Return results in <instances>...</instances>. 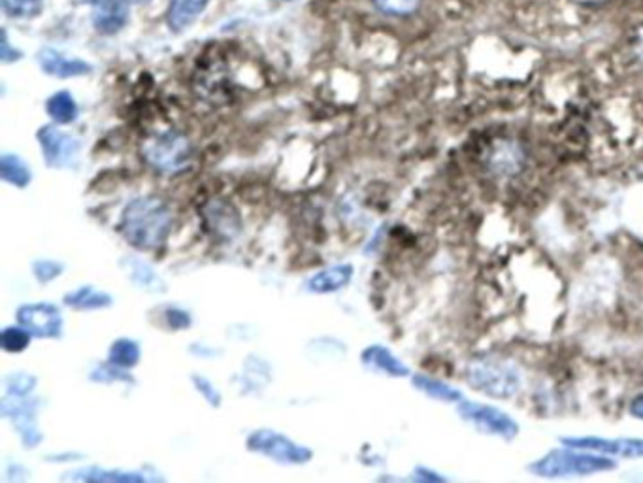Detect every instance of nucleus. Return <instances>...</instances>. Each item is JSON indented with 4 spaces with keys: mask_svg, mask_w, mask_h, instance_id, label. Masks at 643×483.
<instances>
[{
    "mask_svg": "<svg viewBox=\"0 0 643 483\" xmlns=\"http://www.w3.org/2000/svg\"><path fill=\"white\" fill-rule=\"evenodd\" d=\"M127 0H102L95 8L93 25L100 34H116L127 25L129 19Z\"/></svg>",
    "mask_w": 643,
    "mask_h": 483,
    "instance_id": "obj_14",
    "label": "nucleus"
},
{
    "mask_svg": "<svg viewBox=\"0 0 643 483\" xmlns=\"http://www.w3.org/2000/svg\"><path fill=\"white\" fill-rule=\"evenodd\" d=\"M31 338L33 334L29 333L23 325L19 327L12 325V327H6L0 334V346L6 353H21L29 348Z\"/></svg>",
    "mask_w": 643,
    "mask_h": 483,
    "instance_id": "obj_24",
    "label": "nucleus"
},
{
    "mask_svg": "<svg viewBox=\"0 0 643 483\" xmlns=\"http://www.w3.org/2000/svg\"><path fill=\"white\" fill-rule=\"evenodd\" d=\"M210 0H170L166 23L174 33H183L208 8Z\"/></svg>",
    "mask_w": 643,
    "mask_h": 483,
    "instance_id": "obj_15",
    "label": "nucleus"
},
{
    "mask_svg": "<svg viewBox=\"0 0 643 483\" xmlns=\"http://www.w3.org/2000/svg\"><path fill=\"white\" fill-rule=\"evenodd\" d=\"M63 270H65V267L61 263L51 261V259H40L33 265L34 278L40 284H50L55 278H59L63 274Z\"/></svg>",
    "mask_w": 643,
    "mask_h": 483,
    "instance_id": "obj_29",
    "label": "nucleus"
},
{
    "mask_svg": "<svg viewBox=\"0 0 643 483\" xmlns=\"http://www.w3.org/2000/svg\"><path fill=\"white\" fill-rule=\"evenodd\" d=\"M36 414H38V400L10 397V395L2 399V416L14 423L25 448H36L42 442V433L36 427Z\"/></svg>",
    "mask_w": 643,
    "mask_h": 483,
    "instance_id": "obj_9",
    "label": "nucleus"
},
{
    "mask_svg": "<svg viewBox=\"0 0 643 483\" xmlns=\"http://www.w3.org/2000/svg\"><path fill=\"white\" fill-rule=\"evenodd\" d=\"M200 214H202L204 229L219 242L232 240L236 234L242 231V216L229 200H208L202 206Z\"/></svg>",
    "mask_w": 643,
    "mask_h": 483,
    "instance_id": "obj_7",
    "label": "nucleus"
},
{
    "mask_svg": "<svg viewBox=\"0 0 643 483\" xmlns=\"http://www.w3.org/2000/svg\"><path fill=\"white\" fill-rule=\"evenodd\" d=\"M353 272H355V268L349 263L323 268L306 282V289L310 293H317V295H329V293L342 291L344 287L351 284Z\"/></svg>",
    "mask_w": 643,
    "mask_h": 483,
    "instance_id": "obj_13",
    "label": "nucleus"
},
{
    "mask_svg": "<svg viewBox=\"0 0 643 483\" xmlns=\"http://www.w3.org/2000/svg\"><path fill=\"white\" fill-rule=\"evenodd\" d=\"M38 144L42 148L44 161L51 168H65L74 163L78 151L82 148L80 140L72 134L63 133L55 125H46L38 131Z\"/></svg>",
    "mask_w": 643,
    "mask_h": 483,
    "instance_id": "obj_10",
    "label": "nucleus"
},
{
    "mask_svg": "<svg viewBox=\"0 0 643 483\" xmlns=\"http://www.w3.org/2000/svg\"><path fill=\"white\" fill-rule=\"evenodd\" d=\"M376 8L387 16L404 17L413 14L421 0H374Z\"/></svg>",
    "mask_w": 643,
    "mask_h": 483,
    "instance_id": "obj_27",
    "label": "nucleus"
},
{
    "mask_svg": "<svg viewBox=\"0 0 643 483\" xmlns=\"http://www.w3.org/2000/svg\"><path fill=\"white\" fill-rule=\"evenodd\" d=\"M36 387V378L25 372H17L6 378V395L10 397H29Z\"/></svg>",
    "mask_w": 643,
    "mask_h": 483,
    "instance_id": "obj_26",
    "label": "nucleus"
},
{
    "mask_svg": "<svg viewBox=\"0 0 643 483\" xmlns=\"http://www.w3.org/2000/svg\"><path fill=\"white\" fill-rule=\"evenodd\" d=\"M72 2H74V4H91V6L97 8L102 0H72Z\"/></svg>",
    "mask_w": 643,
    "mask_h": 483,
    "instance_id": "obj_35",
    "label": "nucleus"
},
{
    "mask_svg": "<svg viewBox=\"0 0 643 483\" xmlns=\"http://www.w3.org/2000/svg\"><path fill=\"white\" fill-rule=\"evenodd\" d=\"M91 380L93 382H99V384H116V382H127L131 384L132 376L125 372V368L116 367L112 365L110 361L106 365H100L93 374H91Z\"/></svg>",
    "mask_w": 643,
    "mask_h": 483,
    "instance_id": "obj_28",
    "label": "nucleus"
},
{
    "mask_svg": "<svg viewBox=\"0 0 643 483\" xmlns=\"http://www.w3.org/2000/svg\"><path fill=\"white\" fill-rule=\"evenodd\" d=\"M142 157L149 168L163 176L187 172L195 161V146L187 134L176 129L155 134L142 146Z\"/></svg>",
    "mask_w": 643,
    "mask_h": 483,
    "instance_id": "obj_2",
    "label": "nucleus"
},
{
    "mask_svg": "<svg viewBox=\"0 0 643 483\" xmlns=\"http://www.w3.org/2000/svg\"><path fill=\"white\" fill-rule=\"evenodd\" d=\"M248 450L264 455L281 465H306L314 457L310 448L298 446L289 436L270 429H259L249 434Z\"/></svg>",
    "mask_w": 643,
    "mask_h": 483,
    "instance_id": "obj_5",
    "label": "nucleus"
},
{
    "mask_svg": "<svg viewBox=\"0 0 643 483\" xmlns=\"http://www.w3.org/2000/svg\"><path fill=\"white\" fill-rule=\"evenodd\" d=\"M174 225V212L165 199L146 195L132 199L119 219V233L140 251L163 248Z\"/></svg>",
    "mask_w": 643,
    "mask_h": 483,
    "instance_id": "obj_1",
    "label": "nucleus"
},
{
    "mask_svg": "<svg viewBox=\"0 0 643 483\" xmlns=\"http://www.w3.org/2000/svg\"><path fill=\"white\" fill-rule=\"evenodd\" d=\"M419 478H421V480H440V476L429 474V472H425L423 468H419Z\"/></svg>",
    "mask_w": 643,
    "mask_h": 483,
    "instance_id": "obj_34",
    "label": "nucleus"
},
{
    "mask_svg": "<svg viewBox=\"0 0 643 483\" xmlns=\"http://www.w3.org/2000/svg\"><path fill=\"white\" fill-rule=\"evenodd\" d=\"M17 321L36 338H61L63 314L51 302L25 304L17 310Z\"/></svg>",
    "mask_w": 643,
    "mask_h": 483,
    "instance_id": "obj_8",
    "label": "nucleus"
},
{
    "mask_svg": "<svg viewBox=\"0 0 643 483\" xmlns=\"http://www.w3.org/2000/svg\"><path fill=\"white\" fill-rule=\"evenodd\" d=\"M65 304L72 310H83L85 312V310L110 308L114 304V299H112V295L97 291L91 285H83V287H78V289L66 293Z\"/></svg>",
    "mask_w": 643,
    "mask_h": 483,
    "instance_id": "obj_18",
    "label": "nucleus"
},
{
    "mask_svg": "<svg viewBox=\"0 0 643 483\" xmlns=\"http://www.w3.org/2000/svg\"><path fill=\"white\" fill-rule=\"evenodd\" d=\"M532 472L542 478H572V476H593L610 472L615 468L611 459L596 453H578L572 450H557L547 453L532 465Z\"/></svg>",
    "mask_w": 643,
    "mask_h": 483,
    "instance_id": "obj_4",
    "label": "nucleus"
},
{
    "mask_svg": "<svg viewBox=\"0 0 643 483\" xmlns=\"http://www.w3.org/2000/svg\"><path fill=\"white\" fill-rule=\"evenodd\" d=\"M466 380L474 389L493 399H510L521 387L519 370L493 357L474 359L466 370Z\"/></svg>",
    "mask_w": 643,
    "mask_h": 483,
    "instance_id": "obj_3",
    "label": "nucleus"
},
{
    "mask_svg": "<svg viewBox=\"0 0 643 483\" xmlns=\"http://www.w3.org/2000/svg\"><path fill=\"white\" fill-rule=\"evenodd\" d=\"M65 478H70V480H80V482H100V483H136V482H146V478L138 472H121V470H116V468H106L100 467H87L82 468V470H74L70 474H66Z\"/></svg>",
    "mask_w": 643,
    "mask_h": 483,
    "instance_id": "obj_17",
    "label": "nucleus"
},
{
    "mask_svg": "<svg viewBox=\"0 0 643 483\" xmlns=\"http://www.w3.org/2000/svg\"><path fill=\"white\" fill-rule=\"evenodd\" d=\"M4 14L16 19H29L42 14L44 0H2Z\"/></svg>",
    "mask_w": 643,
    "mask_h": 483,
    "instance_id": "obj_25",
    "label": "nucleus"
},
{
    "mask_svg": "<svg viewBox=\"0 0 643 483\" xmlns=\"http://www.w3.org/2000/svg\"><path fill=\"white\" fill-rule=\"evenodd\" d=\"M364 367L372 368V370H380L385 372L393 378H404L410 374V368L406 367L395 353L387 350L385 346H370L363 351L361 355Z\"/></svg>",
    "mask_w": 643,
    "mask_h": 483,
    "instance_id": "obj_16",
    "label": "nucleus"
},
{
    "mask_svg": "<svg viewBox=\"0 0 643 483\" xmlns=\"http://www.w3.org/2000/svg\"><path fill=\"white\" fill-rule=\"evenodd\" d=\"M123 267L127 268L132 282L140 285L142 289L151 291V293H163L165 291V282L161 280V276L153 268L149 267L148 263L129 257V259L123 261Z\"/></svg>",
    "mask_w": 643,
    "mask_h": 483,
    "instance_id": "obj_20",
    "label": "nucleus"
},
{
    "mask_svg": "<svg viewBox=\"0 0 643 483\" xmlns=\"http://www.w3.org/2000/svg\"><path fill=\"white\" fill-rule=\"evenodd\" d=\"M413 385L423 391L425 395H429L432 399L444 400V402H461L462 397L461 393L447 385L446 382L442 380H436V378H430V376H423V374H417L413 378Z\"/></svg>",
    "mask_w": 643,
    "mask_h": 483,
    "instance_id": "obj_23",
    "label": "nucleus"
},
{
    "mask_svg": "<svg viewBox=\"0 0 643 483\" xmlns=\"http://www.w3.org/2000/svg\"><path fill=\"white\" fill-rule=\"evenodd\" d=\"M21 57H23V53L19 50H14V48L10 46L8 34L4 31V33H2V44H0V59H2V63L10 65V63H16V61H19Z\"/></svg>",
    "mask_w": 643,
    "mask_h": 483,
    "instance_id": "obj_32",
    "label": "nucleus"
},
{
    "mask_svg": "<svg viewBox=\"0 0 643 483\" xmlns=\"http://www.w3.org/2000/svg\"><path fill=\"white\" fill-rule=\"evenodd\" d=\"M166 325L174 331H182L191 327V314L182 308H168L166 310Z\"/></svg>",
    "mask_w": 643,
    "mask_h": 483,
    "instance_id": "obj_31",
    "label": "nucleus"
},
{
    "mask_svg": "<svg viewBox=\"0 0 643 483\" xmlns=\"http://www.w3.org/2000/svg\"><path fill=\"white\" fill-rule=\"evenodd\" d=\"M576 2H583V4H596V2H604V0H576Z\"/></svg>",
    "mask_w": 643,
    "mask_h": 483,
    "instance_id": "obj_37",
    "label": "nucleus"
},
{
    "mask_svg": "<svg viewBox=\"0 0 643 483\" xmlns=\"http://www.w3.org/2000/svg\"><path fill=\"white\" fill-rule=\"evenodd\" d=\"M0 178L8 185H14L17 189H23L31 184L33 172L29 165L14 153H4L0 157Z\"/></svg>",
    "mask_w": 643,
    "mask_h": 483,
    "instance_id": "obj_19",
    "label": "nucleus"
},
{
    "mask_svg": "<svg viewBox=\"0 0 643 483\" xmlns=\"http://www.w3.org/2000/svg\"><path fill=\"white\" fill-rule=\"evenodd\" d=\"M564 446L574 448V450L594 451L600 455H621L628 459H638L643 457V440L638 438H619V440H610V438H600V436H572L562 440Z\"/></svg>",
    "mask_w": 643,
    "mask_h": 483,
    "instance_id": "obj_11",
    "label": "nucleus"
},
{
    "mask_svg": "<svg viewBox=\"0 0 643 483\" xmlns=\"http://www.w3.org/2000/svg\"><path fill=\"white\" fill-rule=\"evenodd\" d=\"M140 357H142V351H140L138 342H134L131 338H119L112 344L108 361L116 367L129 370L140 363Z\"/></svg>",
    "mask_w": 643,
    "mask_h": 483,
    "instance_id": "obj_22",
    "label": "nucleus"
},
{
    "mask_svg": "<svg viewBox=\"0 0 643 483\" xmlns=\"http://www.w3.org/2000/svg\"><path fill=\"white\" fill-rule=\"evenodd\" d=\"M630 412H632L634 416L642 417L643 419V395L642 397H638V399L632 402V406H630Z\"/></svg>",
    "mask_w": 643,
    "mask_h": 483,
    "instance_id": "obj_33",
    "label": "nucleus"
},
{
    "mask_svg": "<svg viewBox=\"0 0 643 483\" xmlns=\"http://www.w3.org/2000/svg\"><path fill=\"white\" fill-rule=\"evenodd\" d=\"M36 61L44 74L53 76V78H63V80L78 78V76H85V74L93 72V67L89 63H85L83 59L66 57L65 53L53 50V48H42L38 51Z\"/></svg>",
    "mask_w": 643,
    "mask_h": 483,
    "instance_id": "obj_12",
    "label": "nucleus"
},
{
    "mask_svg": "<svg viewBox=\"0 0 643 483\" xmlns=\"http://www.w3.org/2000/svg\"><path fill=\"white\" fill-rule=\"evenodd\" d=\"M129 4H148L151 0H127Z\"/></svg>",
    "mask_w": 643,
    "mask_h": 483,
    "instance_id": "obj_36",
    "label": "nucleus"
},
{
    "mask_svg": "<svg viewBox=\"0 0 643 483\" xmlns=\"http://www.w3.org/2000/svg\"><path fill=\"white\" fill-rule=\"evenodd\" d=\"M191 382L197 387L198 393L204 397V400H206L210 406H214V408L221 406V393H219V389H217L208 378H204V376H200V374H193V376H191Z\"/></svg>",
    "mask_w": 643,
    "mask_h": 483,
    "instance_id": "obj_30",
    "label": "nucleus"
},
{
    "mask_svg": "<svg viewBox=\"0 0 643 483\" xmlns=\"http://www.w3.org/2000/svg\"><path fill=\"white\" fill-rule=\"evenodd\" d=\"M46 110H48V116L59 125L74 123L80 114L76 100L68 91H59V93L51 95L46 102Z\"/></svg>",
    "mask_w": 643,
    "mask_h": 483,
    "instance_id": "obj_21",
    "label": "nucleus"
},
{
    "mask_svg": "<svg viewBox=\"0 0 643 483\" xmlns=\"http://www.w3.org/2000/svg\"><path fill=\"white\" fill-rule=\"evenodd\" d=\"M459 414L464 421H468L481 433L493 434V436H500V438H513L519 431V427L512 417L508 416L506 412L498 410L495 406L464 400L459 404Z\"/></svg>",
    "mask_w": 643,
    "mask_h": 483,
    "instance_id": "obj_6",
    "label": "nucleus"
}]
</instances>
